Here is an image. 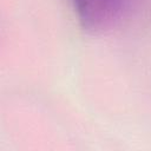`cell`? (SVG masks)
<instances>
[{
	"label": "cell",
	"instance_id": "obj_1",
	"mask_svg": "<svg viewBox=\"0 0 151 151\" xmlns=\"http://www.w3.org/2000/svg\"><path fill=\"white\" fill-rule=\"evenodd\" d=\"M81 27L92 34L112 28L124 15L131 0H71Z\"/></svg>",
	"mask_w": 151,
	"mask_h": 151
}]
</instances>
